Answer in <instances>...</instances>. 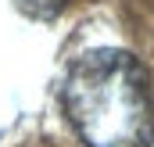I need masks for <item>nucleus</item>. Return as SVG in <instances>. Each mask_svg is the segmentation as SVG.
<instances>
[{
    "instance_id": "2",
    "label": "nucleus",
    "mask_w": 154,
    "mask_h": 147,
    "mask_svg": "<svg viewBox=\"0 0 154 147\" xmlns=\"http://www.w3.org/2000/svg\"><path fill=\"white\" fill-rule=\"evenodd\" d=\"M68 0H22V7L32 14V18H54Z\"/></svg>"
},
{
    "instance_id": "1",
    "label": "nucleus",
    "mask_w": 154,
    "mask_h": 147,
    "mask_svg": "<svg viewBox=\"0 0 154 147\" xmlns=\"http://www.w3.org/2000/svg\"><path fill=\"white\" fill-rule=\"evenodd\" d=\"M61 101L86 147H147L154 140L151 79L125 50L108 47L75 58Z\"/></svg>"
}]
</instances>
